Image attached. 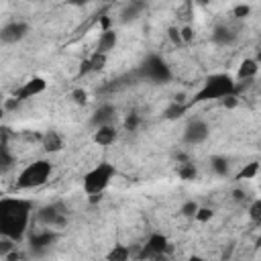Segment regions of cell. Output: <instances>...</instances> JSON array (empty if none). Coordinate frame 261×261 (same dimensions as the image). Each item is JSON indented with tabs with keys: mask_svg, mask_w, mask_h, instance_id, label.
<instances>
[{
	"mask_svg": "<svg viewBox=\"0 0 261 261\" xmlns=\"http://www.w3.org/2000/svg\"><path fill=\"white\" fill-rule=\"evenodd\" d=\"M186 261H204V259H202L200 255H190V257H188Z\"/></svg>",
	"mask_w": 261,
	"mask_h": 261,
	"instance_id": "d590c367",
	"label": "cell"
},
{
	"mask_svg": "<svg viewBox=\"0 0 261 261\" xmlns=\"http://www.w3.org/2000/svg\"><path fill=\"white\" fill-rule=\"evenodd\" d=\"M51 163L47 159H37L33 163H29L16 177V188L18 190H33V188H39L43 186L49 177H51Z\"/></svg>",
	"mask_w": 261,
	"mask_h": 261,
	"instance_id": "277c9868",
	"label": "cell"
},
{
	"mask_svg": "<svg viewBox=\"0 0 261 261\" xmlns=\"http://www.w3.org/2000/svg\"><path fill=\"white\" fill-rule=\"evenodd\" d=\"M257 173H259V161H251L241 169L239 177L241 179H253V177H257Z\"/></svg>",
	"mask_w": 261,
	"mask_h": 261,
	"instance_id": "603a6c76",
	"label": "cell"
},
{
	"mask_svg": "<svg viewBox=\"0 0 261 261\" xmlns=\"http://www.w3.org/2000/svg\"><path fill=\"white\" fill-rule=\"evenodd\" d=\"M208 137H210V126L202 118L188 120V124L184 126V133H181V139L188 145H202Z\"/></svg>",
	"mask_w": 261,
	"mask_h": 261,
	"instance_id": "8992f818",
	"label": "cell"
},
{
	"mask_svg": "<svg viewBox=\"0 0 261 261\" xmlns=\"http://www.w3.org/2000/svg\"><path fill=\"white\" fill-rule=\"evenodd\" d=\"M128 257H130L128 247H124V245H114V247L108 251L106 261H128Z\"/></svg>",
	"mask_w": 261,
	"mask_h": 261,
	"instance_id": "ffe728a7",
	"label": "cell"
},
{
	"mask_svg": "<svg viewBox=\"0 0 261 261\" xmlns=\"http://www.w3.org/2000/svg\"><path fill=\"white\" fill-rule=\"evenodd\" d=\"M184 112H186V104L179 102V100H175V102H171V104L163 110V118H167V120H175V118H179Z\"/></svg>",
	"mask_w": 261,
	"mask_h": 261,
	"instance_id": "44dd1931",
	"label": "cell"
},
{
	"mask_svg": "<svg viewBox=\"0 0 261 261\" xmlns=\"http://www.w3.org/2000/svg\"><path fill=\"white\" fill-rule=\"evenodd\" d=\"M114 118H116V110H114V106H112V104H102V106H98V110L92 114L90 124H92L94 128L110 126V124L114 122Z\"/></svg>",
	"mask_w": 261,
	"mask_h": 261,
	"instance_id": "30bf717a",
	"label": "cell"
},
{
	"mask_svg": "<svg viewBox=\"0 0 261 261\" xmlns=\"http://www.w3.org/2000/svg\"><path fill=\"white\" fill-rule=\"evenodd\" d=\"M45 88H47V82H45L43 77H31L29 82H24V84L16 90L14 98H16L18 102H24V100H31V98H35V96L43 94V92H45Z\"/></svg>",
	"mask_w": 261,
	"mask_h": 261,
	"instance_id": "ba28073f",
	"label": "cell"
},
{
	"mask_svg": "<svg viewBox=\"0 0 261 261\" xmlns=\"http://www.w3.org/2000/svg\"><path fill=\"white\" fill-rule=\"evenodd\" d=\"M237 92V82L228 73H212L204 80L202 88L194 94V102L224 100Z\"/></svg>",
	"mask_w": 261,
	"mask_h": 261,
	"instance_id": "7a4b0ae2",
	"label": "cell"
},
{
	"mask_svg": "<svg viewBox=\"0 0 261 261\" xmlns=\"http://www.w3.org/2000/svg\"><path fill=\"white\" fill-rule=\"evenodd\" d=\"M104 63H106V55H98V53H94L88 61H84L82 73H86V71H94V69H102Z\"/></svg>",
	"mask_w": 261,
	"mask_h": 261,
	"instance_id": "7402d4cb",
	"label": "cell"
},
{
	"mask_svg": "<svg viewBox=\"0 0 261 261\" xmlns=\"http://www.w3.org/2000/svg\"><path fill=\"white\" fill-rule=\"evenodd\" d=\"M43 147H45V151H49V153L59 151V149L63 147V139H61V135L55 133V130H47V133L43 135Z\"/></svg>",
	"mask_w": 261,
	"mask_h": 261,
	"instance_id": "e0dca14e",
	"label": "cell"
},
{
	"mask_svg": "<svg viewBox=\"0 0 261 261\" xmlns=\"http://www.w3.org/2000/svg\"><path fill=\"white\" fill-rule=\"evenodd\" d=\"M139 73H141L145 80L155 82V84H165V82H169L171 75H173L171 69H169V65H167L159 55H149V57H145L143 63H141V67H139Z\"/></svg>",
	"mask_w": 261,
	"mask_h": 261,
	"instance_id": "5b68a950",
	"label": "cell"
},
{
	"mask_svg": "<svg viewBox=\"0 0 261 261\" xmlns=\"http://www.w3.org/2000/svg\"><path fill=\"white\" fill-rule=\"evenodd\" d=\"M57 239V234L53 232V230H39V232H35L33 237H31V249L33 251H37V253H43V251H47L49 249V245L53 243Z\"/></svg>",
	"mask_w": 261,
	"mask_h": 261,
	"instance_id": "4fadbf2b",
	"label": "cell"
},
{
	"mask_svg": "<svg viewBox=\"0 0 261 261\" xmlns=\"http://www.w3.org/2000/svg\"><path fill=\"white\" fill-rule=\"evenodd\" d=\"M137 120H139V118H137L135 114L128 116V118H126V126H128V128H135V126H137Z\"/></svg>",
	"mask_w": 261,
	"mask_h": 261,
	"instance_id": "e575fe53",
	"label": "cell"
},
{
	"mask_svg": "<svg viewBox=\"0 0 261 261\" xmlns=\"http://www.w3.org/2000/svg\"><path fill=\"white\" fill-rule=\"evenodd\" d=\"M196 173H198V171H196V167H194L192 163H184V165L179 167V177H181V179H194Z\"/></svg>",
	"mask_w": 261,
	"mask_h": 261,
	"instance_id": "484cf974",
	"label": "cell"
},
{
	"mask_svg": "<svg viewBox=\"0 0 261 261\" xmlns=\"http://www.w3.org/2000/svg\"><path fill=\"white\" fill-rule=\"evenodd\" d=\"M39 222L45 224L47 228H53V226H61L65 224V216L57 210V206H45L39 210Z\"/></svg>",
	"mask_w": 261,
	"mask_h": 261,
	"instance_id": "8fae6325",
	"label": "cell"
},
{
	"mask_svg": "<svg viewBox=\"0 0 261 261\" xmlns=\"http://www.w3.org/2000/svg\"><path fill=\"white\" fill-rule=\"evenodd\" d=\"M71 98H73L75 104H84V102L88 100V94H86V90H80V88H77V90L71 92Z\"/></svg>",
	"mask_w": 261,
	"mask_h": 261,
	"instance_id": "f546056e",
	"label": "cell"
},
{
	"mask_svg": "<svg viewBox=\"0 0 261 261\" xmlns=\"http://www.w3.org/2000/svg\"><path fill=\"white\" fill-rule=\"evenodd\" d=\"M169 37L173 39V43H175V45H179V43H181V39H179V33H177V29H169Z\"/></svg>",
	"mask_w": 261,
	"mask_h": 261,
	"instance_id": "836d02e7",
	"label": "cell"
},
{
	"mask_svg": "<svg viewBox=\"0 0 261 261\" xmlns=\"http://www.w3.org/2000/svg\"><path fill=\"white\" fill-rule=\"evenodd\" d=\"M177 33H179L181 43H184V41H186V43H190V41H192V29H190V27H184V29H179Z\"/></svg>",
	"mask_w": 261,
	"mask_h": 261,
	"instance_id": "4dcf8cb0",
	"label": "cell"
},
{
	"mask_svg": "<svg viewBox=\"0 0 261 261\" xmlns=\"http://www.w3.org/2000/svg\"><path fill=\"white\" fill-rule=\"evenodd\" d=\"M116 43H118V35H116L112 29H106V31L98 37V45H96V51H94V53H98V55H108V53L116 47Z\"/></svg>",
	"mask_w": 261,
	"mask_h": 261,
	"instance_id": "5bb4252c",
	"label": "cell"
},
{
	"mask_svg": "<svg viewBox=\"0 0 261 261\" xmlns=\"http://www.w3.org/2000/svg\"><path fill=\"white\" fill-rule=\"evenodd\" d=\"M214 216V212L210 210V208H198V212H196V220H200V222H208L210 218Z\"/></svg>",
	"mask_w": 261,
	"mask_h": 261,
	"instance_id": "f1b7e54d",
	"label": "cell"
},
{
	"mask_svg": "<svg viewBox=\"0 0 261 261\" xmlns=\"http://www.w3.org/2000/svg\"><path fill=\"white\" fill-rule=\"evenodd\" d=\"M12 165V155L6 149H0V171H6Z\"/></svg>",
	"mask_w": 261,
	"mask_h": 261,
	"instance_id": "83f0119b",
	"label": "cell"
},
{
	"mask_svg": "<svg viewBox=\"0 0 261 261\" xmlns=\"http://www.w3.org/2000/svg\"><path fill=\"white\" fill-rule=\"evenodd\" d=\"M94 130H96V133H94V143L100 145V147L112 145V143L116 141V137H118L114 124H110V126H100V128H94Z\"/></svg>",
	"mask_w": 261,
	"mask_h": 261,
	"instance_id": "2e32d148",
	"label": "cell"
},
{
	"mask_svg": "<svg viewBox=\"0 0 261 261\" xmlns=\"http://www.w3.org/2000/svg\"><path fill=\"white\" fill-rule=\"evenodd\" d=\"M27 35H29V24L24 20H8L6 24L0 27V43L4 45L20 43Z\"/></svg>",
	"mask_w": 261,
	"mask_h": 261,
	"instance_id": "52a82bcc",
	"label": "cell"
},
{
	"mask_svg": "<svg viewBox=\"0 0 261 261\" xmlns=\"http://www.w3.org/2000/svg\"><path fill=\"white\" fill-rule=\"evenodd\" d=\"M212 41L220 47H226V45H232L237 41V33L234 29H230L228 24H218L214 31H212Z\"/></svg>",
	"mask_w": 261,
	"mask_h": 261,
	"instance_id": "9a60e30c",
	"label": "cell"
},
{
	"mask_svg": "<svg viewBox=\"0 0 261 261\" xmlns=\"http://www.w3.org/2000/svg\"><path fill=\"white\" fill-rule=\"evenodd\" d=\"M222 104H224L226 108H234V106H237V96L232 94V96H228V98H224V100H222Z\"/></svg>",
	"mask_w": 261,
	"mask_h": 261,
	"instance_id": "d6a6232c",
	"label": "cell"
},
{
	"mask_svg": "<svg viewBox=\"0 0 261 261\" xmlns=\"http://www.w3.org/2000/svg\"><path fill=\"white\" fill-rule=\"evenodd\" d=\"M33 204L24 198H2L0 200V237L20 241L31 218Z\"/></svg>",
	"mask_w": 261,
	"mask_h": 261,
	"instance_id": "6da1fadb",
	"label": "cell"
},
{
	"mask_svg": "<svg viewBox=\"0 0 261 261\" xmlns=\"http://www.w3.org/2000/svg\"><path fill=\"white\" fill-rule=\"evenodd\" d=\"M171 247H169V241H167V237L165 234H161V232H153V234H149V239H147V243L143 245V255L141 257H157V255H163L165 251H169Z\"/></svg>",
	"mask_w": 261,
	"mask_h": 261,
	"instance_id": "9c48e42d",
	"label": "cell"
},
{
	"mask_svg": "<svg viewBox=\"0 0 261 261\" xmlns=\"http://www.w3.org/2000/svg\"><path fill=\"white\" fill-rule=\"evenodd\" d=\"M249 216H251L253 222L261 220V200H253V204L249 206Z\"/></svg>",
	"mask_w": 261,
	"mask_h": 261,
	"instance_id": "4316f807",
	"label": "cell"
},
{
	"mask_svg": "<svg viewBox=\"0 0 261 261\" xmlns=\"http://www.w3.org/2000/svg\"><path fill=\"white\" fill-rule=\"evenodd\" d=\"M114 175H116L114 165H112V163H106V161L94 165V167L84 175L82 186H84V192L90 196L92 202L100 200V194L110 186V181H112Z\"/></svg>",
	"mask_w": 261,
	"mask_h": 261,
	"instance_id": "3957f363",
	"label": "cell"
},
{
	"mask_svg": "<svg viewBox=\"0 0 261 261\" xmlns=\"http://www.w3.org/2000/svg\"><path fill=\"white\" fill-rule=\"evenodd\" d=\"M210 169L216 173V175H226L228 173V159L224 155H212L210 157Z\"/></svg>",
	"mask_w": 261,
	"mask_h": 261,
	"instance_id": "d6986e66",
	"label": "cell"
},
{
	"mask_svg": "<svg viewBox=\"0 0 261 261\" xmlns=\"http://www.w3.org/2000/svg\"><path fill=\"white\" fill-rule=\"evenodd\" d=\"M16 249V243L6 239V237H0V257H8L10 253H14Z\"/></svg>",
	"mask_w": 261,
	"mask_h": 261,
	"instance_id": "d4e9b609",
	"label": "cell"
},
{
	"mask_svg": "<svg viewBox=\"0 0 261 261\" xmlns=\"http://www.w3.org/2000/svg\"><path fill=\"white\" fill-rule=\"evenodd\" d=\"M143 8H145L143 2H128V4H124L122 12H120V22H128V20L139 18V14H141Z\"/></svg>",
	"mask_w": 261,
	"mask_h": 261,
	"instance_id": "ac0fdd59",
	"label": "cell"
},
{
	"mask_svg": "<svg viewBox=\"0 0 261 261\" xmlns=\"http://www.w3.org/2000/svg\"><path fill=\"white\" fill-rule=\"evenodd\" d=\"M247 14H249V6H247V4H239V6L234 8V16L241 18V16H247Z\"/></svg>",
	"mask_w": 261,
	"mask_h": 261,
	"instance_id": "1f68e13d",
	"label": "cell"
},
{
	"mask_svg": "<svg viewBox=\"0 0 261 261\" xmlns=\"http://www.w3.org/2000/svg\"><path fill=\"white\" fill-rule=\"evenodd\" d=\"M257 73H259V63H257V59L247 57V59L241 61V65H239V69H237V80H239V82H253V80L257 77Z\"/></svg>",
	"mask_w": 261,
	"mask_h": 261,
	"instance_id": "7c38bea8",
	"label": "cell"
},
{
	"mask_svg": "<svg viewBox=\"0 0 261 261\" xmlns=\"http://www.w3.org/2000/svg\"><path fill=\"white\" fill-rule=\"evenodd\" d=\"M198 202L196 200H188V202H184L181 204V208H179V212H181V216H186V218H194L196 216V212H198Z\"/></svg>",
	"mask_w": 261,
	"mask_h": 261,
	"instance_id": "cb8c5ba5",
	"label": "cell"
}]
</instances>
